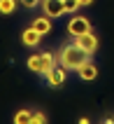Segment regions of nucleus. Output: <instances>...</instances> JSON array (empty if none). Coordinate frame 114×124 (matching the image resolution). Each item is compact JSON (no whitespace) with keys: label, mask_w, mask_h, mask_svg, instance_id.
I'll return each mask as SVG.
<instances>
[{"label":"nucleus","mask_w":114,"mask_h":124,"mask_svg":"<svg viewBox=\"0 0 114 124\" xmlns=\"http://www.w3.org/2000/svg\"><path fill=\"white\" fill-rule=\"evenodd\" d=\"M33 122V110H16L14 112V124H30Z\"/></svg>","instance_id":"obj_11"},{"label":"nucleus","mask_w":114,"mask_h":124,"mask_svg":"<svg viewBox=\"0 0 114 124\" xmlns=\"http://www.w3.org/2000/svg\"><path fill=\"white\" fill-rule=\"evenodd\" d=\"M42 12L47 14L49 19H60L65 14V7H63V0H42L40 2Z\"/></svg>","instance_id":"obj_6"},{"label":"nucleus","mask_w":114,"mask_h":124,"mask_svg":"<svg viewBox=\"0 0 114 124\" xmlns=\"http://www.w3.org/2000/svg\"><path fill=\"white\" fill-rule=\"evenodd\" d=\"M77 45H79L86 54H95L98 52V47H100V42H98V35L93 33V31H88V33H84V35H77V38H72Z\"/></svg>","instance_id":"obj_5"},{"label":"nucleus","mask_w":114,"mask_h":124,"mask_svg":"<svg viewBox=\"0 0 114 124\" xmlns=\"http://www.w3.org/2000/svg\"><path fill=\"white\" fill-rule=\"evenodd\" d=\"M42 38H44V35H42V33H37V31H35L33 26H30V28H26V31H23V33H21V42H23V45H26V47H30V49H35V47H40V42H42Z\"/></svg>","instance_id":"obj_8"},{"label":"nucleus","mask_w":114,"mask_h":124,"mask_svg":"<svg viewBox=\"0 0 114 124\" xmlns=\"http://www.w3.org/2000/svg\"><path fill=\"white\" fill-rule=\"evenodd\" d=\"M33 122L35 124H44L47 122V115H44V112H33Z\"/></svg>","instance_id":"obj_14"},{"label":"nucleus","mask_w":114,"mask_h":124,"mask_svg":"<svg viewBox=\"0 0 114 124\" xmlns=\"http://www.w3.org/2000/svg\"><path fill=\"white\" fill-rule=\"evenodd\" d=\"M19 2L26 7V9H35V7H40V2H42V0H19Z\"/></svg>","instance_id":"obj_13"},{"label":"nucleus","mask_w":114,"mask_h":124,"mask_svg":"<svg viewBox=\"0 0 114 124\" xmlns=\"http://www.w3.org/2000/svg\"><path fill=\"white\" fill-rule=\"evenodd\" d=\"M88 31H93V28H91V21H88L86 16H77V14H74L72 19L67 21V35H70V38L84 35V33H88Z\"/></svg>","instance_id":"obj_3"},{"label":"nucleus","mask_w":114,"mask_h":124,"mask_svg":"<svg viewBox=\"0 0 114 124\" xmlns=\"http://www.w3.org/2000/svg\"><path fill=\"white\" fill-rule=\"evenodd\" d=\"M81 2V7H88V5H93V0H79Z\"/></svg>","instance_id":"obj_15"},{"label":"nucleus","mask_w":114,"mask_h":124,"mask_svg":"<svg viewBox=\"0 0 114 124\" xmlns=\"http://www.w3.org/2000/svg\"><path fill=\"white\" fill-rule=\"evenodd\" d=\"M63 7H65V14H77L81 2L79 0H63Z\"/></svg>","instance_id":"obj_12"},{"label":"nucleus","mask_w":114,"mask_h":124,"mask_svg":"<svg viewBox=\"0 0 114 124\" xmlns=\"http://www.w3.org/2000/svg\"><path fill=\"white\" fill-rule=\"evenodd\" d=\"M56 59H58V63L65 66L67 70H77L81 63H86L88 59H91V54H86V52L72 40L70 45H63V49H60V54L56 56Z\"/></svg>","instance_id":"obj_1"},{"label":"nucleus","mask_w":114,"mask_h":124,"mask_svg":"<svg viewBox=\"0 0 114 124\" xmlns=\"http://www.w3.org/2000/svg\"><path fill=\"white\" fill-rule=\"evenodd\" d=\"M16 5H19V0H0V14L2 16H12L16 12Z\"/></svg>","instance_id":"obj_10"},{"label":"nucleus","mask_w":114,"mask_h":124,"mask_svg":"<svg viewBox=\"0 0 114 124\" xmlns=\"http://www.w3.org/2000/svg\"><path fill=\"white\" fill-rule=\"evenodd\" d=\"M77 75H79V80H84V82H93L95 77H98V66L88 59L86 63H81L79 68H77Z\"/></svg>","instance_id":"obj_7"},{"label":"nucleus","mask_w":114,"mask_h":124,"mask_svg":"<svg viewBox=\"0 0 114 124\" xmlns=\"http://www.w3.org/2000/svg\"><path fill=\"white\" fill-rule=\"evenodd\" d=\"M67 73H70V70H67L65 66L56 63L54 68L47 73V77H44V80H47V84H49V87H63V84L67 82Z\"/></svg>","instance_id":"obj_4"},{"label":"nucleus","mask_w":114,"mask_h":124,"mask_svg":"<svg viewBox=\"0 0 114 124\" xmlns=\"http://www.w3.org/2000/svg\"><path fill=\"white\" fill-rule=\"evenodd\" d=\"M56 63H58L56 54H51V52H37V54H30L26 59V68L30 73H35V75H40V77H47V73L54 68Z\"/></svg>","instance_id":"obj_2"},{"label":"nucleus","mask_w":114,"mask_h":124,"mask_svg":"<svg viewBox=\"0 0 114 124\" xmlns=\"http://www.w3.org/2000/svg\"><path fill=\"white\" fill-rule=\"evenodd\" d=\"M51 21H54V19H49L47 14H44V16H35L30 26H33L35 31H37V33L47 35V33H51Z\"/></svg>","instance_id":"obj_9"}]
</instances>
